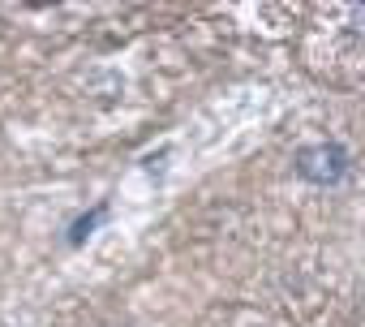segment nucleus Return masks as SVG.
<instances>
[{
  "mask_svg": "<svg viewBox=\"0 0 365 327\" xmlns=\"http://www.w3.org/2000/svg\"><path fill=\"white\" fill-rule=\"evenodd\" d=\"M348 31H352L356 39H365V5H352V9H348Z\"/></svg>",
  "mask_w": 365,
  "mask_h": 327,
  "instance_id": "7ed1b4c3",
  "label": "nucleus"
},
{
  "mask_svg": "<svg viewBox=\"0 0 365 327\" xmlns=\"http://www.w3.org/2000/svg\"><path fill=\"white\" fill-rule=\"evenodd\" d=\"M292 164H297V177L309 186H339L348 173V151L339 142H314V146H301Z\"/></svg>",
  "mask_w": 365,
  "mask_h": 327,
  "instance_id": "f257e3e1",
  "label": "nucleus"
},
{
  "mask_svg": "<svg viewBox=\"0 0 365 327\" xmlns=\"http://www.w3.org/2000/svg\"><path fill=\"white\" fill-rule=\"evenodd\" d=\"M103 216H108V207H95V211H86V216H78L73 224H69V246H82L99 224H103Z\"/></svg>",
  "mask_w": 365,
  "mask_h": 327,
  "instance_id": "f03ea898",
  "label": "nucleus"
}]
</instances>
